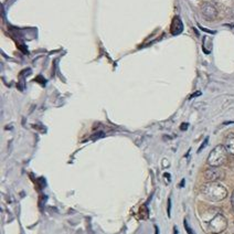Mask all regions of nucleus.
<instances>
[{
    "instance_id": "nucleus-1",
    "label": "nucleus",
    "mask_w": 234,
    "mask_h": 234,
    "mask_svg": "<svg viewBox=\"0 0 234 234\" xmlns=\"http://www.w3.org/2000/svg\"><path fill=\"white\" fill-rule=\"evenodd\" d=\"M202 193L208 200L211 201H221L228 196L226 189L218 182H209L202 187Z\"/></svg>"
},
{
    "instance_id": "nucleus-2",
    "label": "nucleus",
    "mask_w": 234,
    "mask_h": 234,
    "mask_svg": "<svg viewBox=\"0 0 234 234\" xmlns=\"http://www.w3.org/2000/svg\"><path fill=\"white\" fill-rule=\"evenodd\" d=\"M228 151L225 149L224 145H218L208 157V164L211 167H220L226 161Z\"/></svg>"
},
{
    "instance_id": "nucleus-3",
    "label": "nucleus",
    "mask_w": 234,
    "mask_h": 234,
    "mask_svg": "<svg viewBox=\"0 0 234 234\" xmlns=\"http://www.w3.org/2000/svg\"><path fill=\"white\" fill-rule=\"evenodd\" d=\"M226 225H228V222L225 220L224 216L221 213H218L208 223V229L211 233H220L222 231H224Z\"/></svg>"
},
{
    "instance_id": "nucleus-4",
    "label": "nucleus",
    "mask_w": 234,
    "mask_h": 234,
    "mask_svg": "<svg viewBox=\"0 0 234 234\" xmlns=\"http://www.w3.org/2000/svg\"><path fill=\"white\" fill-rule=\"evenodd\" d=\"M223 177V174L220 169H218V167H211L208 170L204 171V178L209 182H216Z\"/></svg>"
},
{
    "instance_id": "nucleus-5",
    "label": "nucleus",
    "mask_w": 234,
    "mask_h": 234,
    "mask_svg": "<svg viewBox=\"0 0 234 234\" xmlns=\"http://www.w3.org/2000/svg\"><path fill=\"white\" fill-rule=\"evenodd\" d=\"M201 14H203V17L208 20H213L216 19V17L218 16V11H216V8L212 4H209V2H206L203 4L201 7Z\"/></svg>"
},
{
    "instance_id": "nucleus-6",
    "label": "nucleus",
    "mask_w": 234,
    "mask_h": 234,
    "mask_svg": "<svg viewBox=\"0 0 234 234\" xmlns=\"http://www.w3.org/2000/svg\"><path fill=\"white\" fill-rule=\"evenodd\" d=\"M184 30V23L181 21V19L179 17H174L172 22H171V28H170V31L174 36H178Z\"/></svg>"
},
{
    "instance_id": "nucleus-7",
    "label": "nucleus",
    "mask_w": 234,
    "mask_h": 234,
    "mask_svg": "<svg viewBox=\"0 0 234 234\" xmlns=\"http://www.w3.org/2000/svg\"><path fill=\"white\" fill-rule=\"evenodd\" d=\"M224 147L226 149L228 154L233 155L234 156V133H231L228 135V137L225 138Z\"/></svg>"
},
{
    "instance_id": "nucleus-8",
    "label": "nucleus",
    "mask_w": 234,
    "mask_h": 234,
    "mask_svg": "<svg viewBox=\"0 0 234 234\" xmlns=\"http://www.w3.org/2000/svg\"><path fill=\"white\" fill-rule=\"evenodd\" d=\"M184 229H186V231H187V233L188 234H196L194 232H193V230L190 228V225H189L187 219H184Z\"/></svg>"
},
{
    "instance_id": "nucleus-9",
    "label": "nucleus",
    "mask_w": 234,
    "mask_h": 234,
    "mask_svg": "<svg viewBox=\"0 0 234 234\" xmlns=\"http://www.w3.org/2000/svg\"><path fill=\"white\" fill-rule=\"evenodd\" d=\"M208 142H209V137H207L206 138V139H204V142H202V145L201 146H200V148H199V149H198V152H200L202 150V149H203V148L206 147V146H207L208 145Z\"/></svg>"
},
{
    "instance_id": "nucleus-10",
    "label": "nucleus",
    "mask_w": 234,
    "mask_h": 234,
    "mask_svg": "<svg viewBox=\"0 0 234 234\" xmlns=\"http://www.w3.org/2000/svg\"><path fill=\"white\" fill-rule=\"evenodd\" d=\"M171 216V199L169 198V200H168V216L170 218Z\"/></svg>"
},
{
    "instance_id": "nucleus-11",
    "label": "nucleus",
    "mask_w": 234,
    "mask_h": 234,
    "mask_svg": "<svg viewBox=\"0 0 234 234\" xmlns=\"http://www.w3.org/2000/svg\"><path fill=\"white\" fill-rule=\"evenodd\" d=\"M199 28L201 29V30H203L204 32H208V33H211V34H214L216 33V31H211V30H208V29H204V28H202L201 26H199Z\"/></svg>"
},
{
    "instance_id": "nucleus-12",
    "label": "nucleus",
    "mask_w": 234,
    "mask_h": 234,
    "mask_svg": "<svg viewBox=\"0 0 234 234\" xmlns=\"http://www.w3.org/2000/svg\"><path fill=\"white\" fill-rule=\"evenodd\" d=\"M180 128H181V130H186V129L188 128V124H187V123H184V124H182L181 126H180Z\"/></svg>"
},
{
    "instance_id": "nucleus-13",
    "label": "nucleus",
    "mask_w": 234,
    "mask_h": 234,
    "mask_svg": "<svg viewBox=\"0 0 234 234\" xmlns=\"http://www.w3.org/2000/svg\"><path fill=\"white\" fill-rule=\"evenodd\" d=\"M231 203H232V208H233V211H234V191L232 192V197H231Z\"/></svg>"
},
{
    "instance_id": "nucleus-14",
    "label": "nucleus",
    "mask_w": 234,
    "mask_h": 234,
    "mask_svg": "<svg viewBox=\"0 0 234 234\" xmlns=\"http://www.w3.org/2000/svg\"><path fill=\"white\" fill-rule=\"evenodd\" d=\"M155 234H159V230H158L157 225H155Z\"/></svg>"
},
{
    "instance_id": "nucleus-15",
    "label": "nucleus",
    "mask_w": 234,
    "mask_h": 234,
    "mask_svg": "<svg viewBox=\"0 0 234 234\" xmlns=\"http://www.w3.org/2000/svg\"><path fill=\"white\" fill-rule=\"evenodd\" d=\"M174 234H178V229H177V226H174Z\"/></svg>"
},
{
    "instance_id": "nucleus-16",
    "label": "nucleus",
    "mask_w": 234,
    "mask_h": 234,
    "mask_svg": "<svg viewBox=\"0 0 234 234\" xmlns=\"http://www.w3.org/2000/svg\"><path fill=\"white\" fill-rule=\"evenodd\" d=\"M184 180H182V182H181V184H180V186H181V187H184Z\"/></svg>"
},
{
    "instance_id": "nucleus-17",
    "label": "nucleus",
    "mask_w": 234,
    "mask_h": 234,
    "mask_svg": "<svg viewBox=\"0 0 234 234\" xmlns=\"http://www.w3.org/2000/svg\"><path fill=\"white\" fill-rule=\"evenodd\" d=\"M232 14H233V16H234V7H233V10H232Z\"/></svg>"
}]
</instances>
